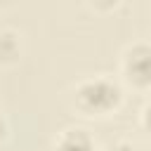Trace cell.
Listing matches in <instances>:
<instances>
[{
	"instance_id": "52a82bcc",
	"label": "cell",
	"mask_w": 151,
	"mask_h": 151,
	"mask_svg": "<svg viewBox=\"0 0 151 151\" xmlns=\"http://www.w3.org/2000/svg\"><path fill=\"white\" fill-rule=\"evenodd\" d=\"M7 134H9V127H7V120L0 116V144L7 139Z\"/></svg>"
},
{
	"instance_id": "6da1fadb",
	"label": "cell",
	"mask_w": 151,
	"mask_h": 151,
	"mask_svg": "<svg viewBox=\"0 0 151 151\" xmlns=\"http://www.w3.org/2000/svg\"><path fill=\"white\" fill-rule=\"evenodd\" d=\"M123 104V87L106 76L85 78L73 90V106L80 116L87 118H104L111 116Z\"/></svg>"
},
{
	"instance_id": "8992f818",
	"label": "cell",
	"mask_w": 151,
	"mask_h": 151,
	"mask_svg": "<svg viewBox=\"0 0 151 151\" xmlns=\"http://www.w3.org/2000/svg\"><path fill=\"white\" fill-rule=\"evenodd\" d=\"M118 2H120V0H90V5H92L94 9H99V12H111Z\"/></svg>"
},
{
	"instance_id": "7a4b0ae2",
	"label": "cell",
	"mask_w": 151,
	"mask_h": 151,
	"mask_svg": "<svg viewBox=\"0 0 151 151\" xmlns=\"http://www.w3.org/2000/svg\"><path fill=\"white\" fill-rule=\"evenodd\" d=\"M120 73L127 85L137 90L151 87V45L149 42H134L125 47L120 57Z\"/></svg>"
},
{
	"instance_id": "3957f363",
	"label": "cell",
	"mask_w": 151,
	"mask_h": 151,
	"mask_svg": "<svg viewBox=\"0 0 151 151\" xmlns=\"http://www.w3.org/2000/svg\"><path fill=\"white\" fill-rule=\"evenodd\" d=\"M50 151H97V144H94V139L87 130L68 127V130H64L54 137Z\"/></svg>"
},
{
	"instance_id": "5b68a950",
	"label": "cell",
	"mask_w": 151,
	"mask_h": 151,
	"mask_svg": "<svg viewBox=\"0 0 151 151\" xmlns=\"http://www.w3.org/2000/svg\"><path fill=\"white\" fill-rule=\"evenodd\" d=\"M104 151H142L137 144H132V142H125V139H118V142H111Z\"/></svg>"
},
{
	"instance_id": "277c9868",
	"label": "cell",
	"mask_w": 151,
	"mask_h": 151,
	"mask_svg": "<svg viewBox=\"0 0 151 151\" xmlns=\"http://www.w3.org/2000/svg\"><path fill=\"white\" fill-rule=\"evenodd\" d=\"M139 123H142V127H144V132L151 137V99L142 106V113H139Z\"/></svg>"
}]
</instances>
